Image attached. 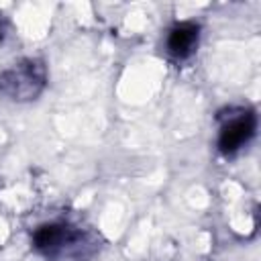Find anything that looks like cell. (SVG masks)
Wrapping results in <instances>:
<instances>
[{"label":"cell","instance_id":"2","mask_svg":"<svg viewBox=\"0 0 261 261\" xmlns=\"http://www.w3.org/2000/svg\"><path fill=\"white\" fill-rule=\"evenodd\" d=\"M253 133H255V116L243 114V116L230 120L228 124H224V128L220 130V137H218V147H220V151L230 153V151L239 149L245 141H249Z\"/></svg>","mask_w":261,"mask_h":261},{"label":"cell","instance_id":"3","mask_svg":"<svg viewBox=\"0 0 261 261\" xmlns=\"http://www.w3.org/2000/svg\"><path fill=\"white\" fill-rule=\"evenodd\" d=\"M198 43V27L192 22H181L171 29L167 47L175 57H188Z\"/></svg>","mask_w":261,"mask_h":261},{"label":"cell","instance_id":"4","mask_svg":"<svg viewBox=\"0 0 261 261\" xmlns=\"http://www.w3.org/2000/svg\"><path fill=\"white\" fill-rule=\"evenodd\" d=\"M67 234H69V228L63 226V224H45V226L37 228L33 241H35V247L37 249L51 251V249L63 245L67 241Z\"/></svg>","mask_w":261,"mask_h":261},{"label":"cell","instance_id":"1","mask_svg":"<svg viewBox=\"0 0 261 261\" xmlns=\"http://www.w3.org/2000/svg\"><path fill=\"white\" fill-rule=\"evenodd\" d=\"M43 67L35 61H24L4 73L2 86L6 92H10V96L18 100H29L39 94V90L43 88Z\"/></svg>","mask_w":261,"mask_h":261},{"label":"cell","instance_id":"5","mask_svg":"<svg viewBox=\"0 0 261 261\" xmlns=\"http://www.w3.org/2000/svg\"><path fill=\"white\" fill-rule=\"evenodd\" d=\"M2 35H4V33H2V27H0V39H2Z\"/></svg>","mask_w":261,"mask_h":261}]
</instances>
